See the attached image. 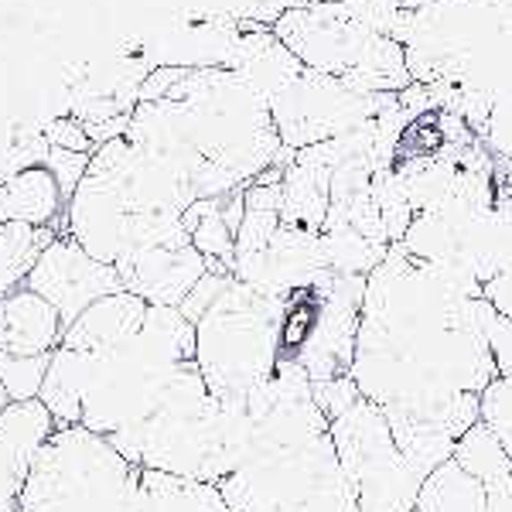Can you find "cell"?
<instances>
[{
  "label": "cell",
  "mask_w": 512,
  "mask_h": 512,
  "mask_svg": "<svg viewBox=\"0 0 512 512\" xmlns=\"http://www.w3.org/2000/svg\"><path fill=\"white\" fill-rule=\"evenodd\" d=\"M342 472L355 492V512H417L424 478L403 458L390 420L366 396L328 420Z\"/></svg>",
  "instance_id": "9"
},
{
  "label": "cell",
  "mask_w": 512,
  "mask_h": 512,
  "mask_svg": "<svg viewBox=\"0 0 512 512\" xmlns=\"http://www.w3.org/2000/svg\"><path fill=\"white\" fill-rule=\"evenodd\" d=\"M291 297L253 291L233 277L195 321V366L216 400H243L274 376Z\"/></svg>",
  "instance_id": "4"
},
{
  "label": "cell",
  "mask_w": 512,
  "mask_h": 512,
  "mask_svg": "<svg viewBox=\"0 0 512 512\" xmlns=\"http://www.w3.org/2000/svg\"><path fill=\"white\" fill-rule=\"evenodd\" d=\"M478 315H482V335H485V345H489L495 373L512 376V318L495 311L485 297H482V304H478Z\"/></svg>",
  "instance_id": "31"
},
{
  "label": "cell",
  "mask_w": 512,
  "mask_h": 512,
  "mask_svg": "<svg viewBox=\"0 0 512 512\" xmlns=\"http://www.w3.org/2000/svg\"><path fill=\"white\" fill-rule=\"evenodd\" d=\"M123 512H229L219 485L140 468L134 495Z\"/></svg>",
  "instance_id": "21"
},
{
  "label": "cell",
  "mask_w": 512,
  "mask_h": 512,
  "mask_svg": "<svg viewBox=\"0 0 512 512\" xmlns=\"http://www.w3.org/2000/svg\"><path fill=\"white\" fill-rule=\"evenodd\" d=\"M52 355H7L0 352V386H4L11 403L38 400L45 386Z\"/></svg>",
  "instance_id": "29"
},
{
  "label": "cell",
  "mask_w": 512,
  "mask_h": 512,
  "mask_svg": "<svg viewBox=\"0 0 512 512\" xmlns=\"http://www.w3.org/2000/svg\"><path fill=\"white\" fill-rule=\"evenodd\" d=\"M89 161H93V154L65 151V147H48L45 168L52 171L55 181H59L65 202H69V198L76 195V188L82 185V178H86V171H89Z\"/></svg>",
  "instance_id": "33"
},
{
  "label": "cell",
  "mask_w": 512,
  "mask_h": 512,
  "mask_svg": "<svg viewBox=\"0 0 512 512\" xmlns=\"http://www.w3.org/2000/svg\"><path fill=\"white\" fill-rule=\"evenodd\" d=\"M321 246H325L328 270L342 277H369L390 253V243H379L359 229L335 226V222L321 226Z\"/></svg>",
  "instance_id": "27"
},
{
  "label": "cell",
  "mask_w": 512,
  "mask_h": 512,
  "mask_svg": "<svg viewBox=\"0 0 512 512\" xmlns=\"http://www.w3.org/2000/svg\"><path fill=\"white\" fill-rule=\"evenodd\" d=\"M311 386H315V400H318V407L325 410V417H328V420L338 417L342 410H349L352 403L362 396L352 376L328 379V383H311Z\"/></svg>",
  "instance_id": "35"
},
{
  "label": "cell",
  "mask_w": 512,
  "mask_h": 512,
  "mask_svg": "<svg viewBox=\"0 0 512 512\" xmlns=\"http://www.w3.org/2000/svg\"><path fill=\"white\" fill-rule=\"evenodd\" d=\"M123 291L137 294L151 308H181L198 280L209 274V260L192 243L147 246L117 263Z\"/></svg>",
  "instance_id": "15"
},
{
  "label": "cell",
  "mask_w": 512,
  "mask_h": 512,
  "mask_svg": "<svg viewBox=\"0 0 512 512\" xmlns=\"http://www.w3.org/2000/svg\"><path fill=\"white\" fill-rule=\"evenodd\" d=\"M96 355L72 349V345H59L52 352V366H48L45 386H41L38 400L48 407L59 427L82 424V403H86L89 379H93Z\"/></svg>",
  "instance_id": "23"
},
{
  "label": "cell",
  "mask_w": 512,
  "mask_h": 512,
  "mask_svg": "<svg viewBox=\"0 0 512 512\" xmlns=\"http://www.w3.org/2000/svg\"><path fill=\"white\" fill-rule=\"evenodd\" d=\"M195 362V325L178 308H147L137 335L96 355L82 427L113 437L147 424L181 369Z\"/></svg>",
  "instance_id": "2"
},
{
  "label": "cell",
  "mask_w": 512,
  "mask_h": 512,
  "mask_svg": "<svg viewBox=\"0 0 512 512\" xmlns=\"http://www.w3.org/2000/svg\"><path fill=\"white\" fill-rule=\"evenodd\" d=\"M147 308H151V304L140 301V297L130 291L103 297V301H96L93 308L82 311V315L65 328L62 345H72V349L93 352V355L117 349L130 335L140 332V325H144V318H147Z\"/></svg>",
  "instance_id": "19"
},
{
  "label": "cell",
  "mask_w": 512,
  "mask_h": 512,
  "mask_svg": "<svg viewBox=\"0 0 512 512\" xmlns=\"http://www.w3.org/2000/svg\"><path fill=\"white\" fill-rule=\"evenodd\" d=\"M55 427L59 424L41 400L11 403L0 414V512H21L31 468Z\"/></svg>",
  "instance_id": "16"
},
{
  "label": "cell",
  "mask_w": 512,
  "mask_h": 512,
  "mask_svg": "<svg viewBox=\"0 0 512 512\" xmlns=\"http://www.w3.org/2000/svg\"><path fill=\"white\" fill-rule=\"evenodd\" d=\"M11 407V400H7V393H4V386H0V414H4V410Z\"/></svg>",
  "instance_id": "40"
},
{
  "label": "cell",
  "mask_w": 512,
  "mask_h": 512,
  "mask_svg": "<svg viewBox=\"0 0 512 512\" xmlns=\"http://www.w3.org/2000/svg\"><path fill=\"white\" fill-rule=\"evenodd\" d=\"M499 181L512 188V164H499Z\"/></svg>",
  "instance_id": "39"
},
{
  "label": "cell",
  "mask_w": 512,
  "mask_h": 512,
  "mask_svg": "<svg viewBox=\"0 0 512 512\" xmlns=\"http://www.w3.org/2000/svg\"><path fill=\"white\" fill-rule=\"evenodd\" d=\"M454 461H458L468 475H475L482 485H492V482H499V478L512 475V458L506 454V448H502L499 437H495L482 420L454 444Z\"/></svg>",
  "instance_id": "28"
},
{
  "label": "cell",
  "mask_w": 512,
  "mask_h": 512,
  "mask_svg": "<svg viewBox=\"0 0 512 512\" xmlns=\"http://www.w3.org/2000/svg\"><path fill=\"white\" fill-rule=\"evenodd\" d=\"M41 137L48 140V147H65V151H79V154H96V140L89 137V130L72 117V113H59V117L45 120Z\"/></svg>",
  "instance_id": "34"
},
{
  "label": "cell",
  "mask_w": 512,
  "mask_h": 512,
  "mask_svg": "<svg viewBox=\"0 0 512 512\" xmlns=\"http://www.w3.org/2000/svg\"><path fill=\"white\" fill-rule=\"evenodd\" d=\"M478 420L499 437L502 448H506V454L512 458V376H499L489 390L482 393Z\"/></svg>",
  "instance_id": "30"
},
{
  "label": "cell",
  "mask_w": 512,
  "mask_h": 512,
  "mask_svg": "<svg viewBox=\"0 0 512 512\" xmlns=\"http://www.w3.org/2000/svg\"><path fill=\"white\" fill-rule=\"evenodd\" d=\"M229 512H355L332 427L260 451L219 482Z\"/></svg>",
  "instance_id": "7"
},
{
  "label": "cell",
  "mask_w": 512,
  "mask_h": 512,
  "mask_svg": "<svg viewBox=\"0 0 512 512\" xmlns=\"http://www.w3.org/2000/svg\"><path fill=\"white\" fill-rule=\"evenodd\" d=\"M396 103L393 93H359L332 76L304 69L270 99V117L291 154L366 127Z\"/></svg>",
  "instance_id": "10"
},
{
  "label": "cell",
  "mask_w": 512,
  "mask_h": 512,
  "mask_svg": "<svg viewBox=\"0 0 512 512\" xmlns=\"http://www.w3.org/2000/svg\"><path fill=\"white\" fill-rule=\"evenodd\" d=\"M164 99L185 110L195 151L236 185H253L263 171L294 158L280 140L270 106L229 69H185Z\"/></svg>",
  "instance_id": "3"
},
{
  "label": "cell",
  "mask_w": 512,
  "mask_h": 512,
  "mask_svg": "<svg viewBox=\"0 0 512 512\" xmlns=\"http://www.w3.org/2000/svg\"><path fill=\"white\" fill-rule=\"evenodd\" d=\"M65 338V321L31 287L0 297V352L52 355Z\"/></svg>",
  "instance_id": "18"
},
{
  "label": "cell",
  "mask_w": 512,
  "mask_h": 512,
  "mask_svg": "<svg viewBox=\"0 0 512 512\" xmlns=\"http://www.w3.org/2000/svg\"><path fill=\"white\" fill-rule=\"evenodd\" d=\"M366 280L369 277L332 274L325 284L315 287V321H311V332L301 342V349L294 352L311 383L352 376Z\"/></svg>",
  "instance_id": "11"
},
{
  "label": "cell",
  "mask_w": 512,
  "mask_h": 512,
  "mask_svg": "<svg viewBox=\"0 0 512 512\" xmlns=\"http://www.w3.org/2000/svg\"><path fill=\"white\" fill-rule=\"evenodd\" d=\"M280 216L287 226H301L311 233H321L328 219V205H332V171L318 164L308 151H297L284 164V178H280Z\"/></svg>",
  "instance_id": "20"
},
{
  "label": "cell",
  "mask_w": 512,
  "mask_h": 512,
  "mask_svg": "<svg viewBox=\"0 0 512 512\" xmlns=\"http://www.w3.org/2000/svg\"><path fill=\"white\" fill-rule=\"evenodd\" d=\"M24 287H31L35 294L45 297L62 315L65 328H69L72 321H76L82 311L93 308L96 301H103V297H110V294H120L123 280L117 274V267L89 256L76 239L62 233L45 253H41V260L35 263V270H31Z\"/></svg>",
  "instance_id": "12"
},
{
  "label": "cell",
  "mask_w": 512,
  "mask_h": 512,
  "mask_svg": "<svg viewBox=\"0 0 512 512\" xmlns=\"http://www.w3.org/2000/svg\"><path fill=\"white\" fill-rule=\"evenodd\" d=\"M485 502L489 489L451 458L420 485L417 512H485Z\"/></svg>",
  "instance_id": "26"
},
{
  "label": "cell",
  "mask_w": 512,
  "mask_h": 512,
  "mask_svg": "<svg viewBox=\"0 0 512 512\" xmlns=\"http://www.w3.org/2000/svg\"><path fill=\"white\" fill-rule=\"evenodd\" d=\"M110 444L130 465L147 472L219 485L233 475V454L226 434V407L209 393L195 362L178 373L171 393L164 396L147 424L113 434Z\"/></svg>",
  "instance_id": "6"
},
{
  "label": "cell",
  "mask_w": 512,
  "mask_h": 512,
  "mask_svg": "<svg viewBox=\"0 0 512 512\" xmlns=\"http://www.w3.org/2000/svg\"><path fill=\"white\" fill-rule=\"evenodd\" d=\"M270 28L304 69L332 76L359 93L396 96L414 82L400 41L359 21L342 0L287 4Z\"/></svg>",
  "instance_id": "5"
},
{
  "label": "cell",
  "mask_w": 512,
  "mask_h": 512,
  "mask_svg": "<svg viewBox=\"0 0 512 512\" xmlns=\"http://www.w3.org/2000/svg\"><path fill=\"white\" fill-rule=\"evenodd\" d=\"M478 140L499 164H512V96L495 99L482 130H478Z\"/></svg>",
  "instance_id": "32"
},
{
  "label": "cell",
  "mask_w": 512,
  "mask_h": 512,
  "mask_svg": "<svg viewBox=\"0 0 512 512\" xmlns=\"http://www.w3.org/2000/svg\"><path fill=\"white\" fill-rule=\"evenodd\" d=\"M482 297L492 304L495 311H502V315H506V318H512V270H509V274L492 277L489 284H485Z\"/></svg>",
  "instance_id": "37"
},
{
  "label": "cell",
  "mask_w": 512,
  "mask_h": 512,
  "mask_svg": "<svg viewBox=\"0 0 512 512\" xmlns=\"http://www.w3.org/2000/svg\"><path fill=\"white\" fill-rule=\"evenodd\" d=\"M62 233L55 226H28V222H7L0 226V297L21 291L41 253Z\"/></svg>",
  "instance_id": "24"
},
{
  "label": "cell",
  "mask_w": 512,
  "mask_h": 512,
  "mask_svg": "<svg viewBox=\"0 0 512 512\" xmlns=\"http://www.w3.org/2000/svg\"><path fill=\"white\" fill-rule=\"evenodd\" d=\"M239 35H243V24L202 18L161 31L140 52L154 69H226Z\"/></svg>",
  "instance_id": "17"
},
{
  "label": "cell",
  "mask_w": 512,
  "mask_h": 512,
  "mask_svg": "<svg viewBox=\"0 0 512 512\" xmlns=\"http://www.w3.org/2000/svg\"><path fill=\"white\" fill-rule=\"evenodd\" d=\"M489 489V502H485V512H512V475L499 478V482L485 485Z\"/></svg>",
  "instance_id": "38"
},
{
  "label": "cell",
  "mask_w": 512,
  "mask_h": 512,
  "mask_svg": "<svg viewBox=\"0 0 512 512\" xmlns=\"http://www.w3.org/2000/svg\"><path fill=\"white\" fill-rule=\"evenodd\" d=\"M137 478L140 468L110 437L82 424L55 427L31 468L21 512H123Z\"/></svg>",
  "instance_id": "8"
},
{
  "label": "cell",
  "mask_w": 512,
  "mask_h": 512,
  "mask_svg": "<svg viewBox=\"0 0 512 512\" xmlns=\"http://www.w3.org/2000/svg\"><path fill=\"white\" fill-rule=\"evenodd\" d=\"M62 233L76 239L89 256L117 267L123 256L134 253L137 216L110 181L96 171H86L76 195L65 202Z\"/></svg>",
  "instance_id": "14"
},
{
  "label": "cell",
  "mask_w": 512,
  "mask_h": 512,
  "mask_svg": "<svg viewBox=\"0 0 512 512\" xmlns=\"http://www.w3.org/2000/svg\"><path fill=\"white\" fill-rule=\"evenodd\" d=\"M181 222H185L188 236H192V246L209 260V274H233L236 229L226 222L222 198H198L185 209Z\"/></svg>",
  "instance_id": "25"
},
{
  "label": "cell",
  "mask_w": 512,
  "mask_h": 512,
  "mask_svg": "<svg viewBox=\"0 0 512 512\" xmlns=\"http://www.w3.org/2000/svg\"><path fill=\"white\" fill-rule=\"evenodd\" d=\"M233 277L239 284L253 287V291L291 297L297 291H311V287L325 284L332 270H328L325 260L321 233L284 222L260 253L236 256Z\"/></svg>",
  "instance_id": "13"
},
{
  "label": "cell",
  "mask_w": 512,
  "mask_h": 512,
  "mask_svg": "<svg viewBox=\"0 0 512 512\" xmlns=\"http://www.w3.org/2000/svg\"><path fill=\"white\" fill-rule=\"evenodd\" d=\"M482 297H465L390 246L369 274L352 379L383 410L403 458L427 475L454 458L499 379L482 335Z\"/></svg>",
  "instance_id": "1"
},
{
  "label": "cell",
  "mask_w": 512,
  "mask_h": 512,
  "mask_svg": "<svg viewBox=\"0 0 512 512\" xmlns=\"http://www.w3.org/2000/svg\"><path fill=\"white\" fill-rule=\"evenodd\" d=\"M229 280H233V274H205L202 280H198L195 291L185 297V304H181L178 311H181V315H185V318L195 325V321L202 318L205 311L212 308V304H216V297H219L222 291H226Z\"/></svg>",
  "instance_id": "36"
},
{
  "label": "cell",
  "mask_w": 512,
  "mask_h": 512,
  "mask_svg": "<svg viewBox=\"0 0 512 512\" xmlns=\"http://www.w3.org/2000/svg\"><path fill=\"white\" fill-rule=\"evenodd\" d=\"M59 216H65V195L45 164L0 185V226L28 222V226H55L62 233Z\"/></svg>",
  "instance_id": "22"
}]
</instances>
